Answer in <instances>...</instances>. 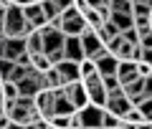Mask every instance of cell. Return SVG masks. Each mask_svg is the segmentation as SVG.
<instances>
[{"mask_svg":"<svg viewBox=\"0 0 152 129\" xmlns=\"http://www.w3.org/2000/svg\"><path fill=\"white\" fill-rule=\"evenodd\" d=\"M8 129H23V127H18V124H10V127H8Z\"/></svg>","mask_w":152,"mask_h":129,"instance_id":"obj_33","label":"cell"},{"mask_svg":"<svg viewBox=\"0 0 152 129\" xmlns=\"http://www.w3.org/2000/svg\"><path fill=\"white\" fill-rule=\"evenodd\" d=\"M51 26H53L56 31H61L66 38H69V36L79 38L84 31H86V26H84L81 15H79V10H76L74 5H71V8H66V10L61 13V15L56 18V20H51Z\"/></svg>","mask_w":152,"mask_h":129,"instance_id":"obj_2","label":"cell"},{"mask_svg":"<svg viewBox=\"0 0 152 129\" xmlns=\"http://www.w3.org/2000/svg\"><path fill=\"white\" fill-rule=\"evenodd\" d=\"M119 124H122L119 117H114V114H109V112H102V124H99V129H117Z\"/></svg>","mask_w":152,"mask_h":129,"instance_id":"obj_22","label":"cell"},{"mask_svg":"<svg viewBox=\"0 0 152 129\" xmlns=\"http://www.w3.org/2000/svg\"><path fill=\"white\" fill-rule=\"evenodd\" d=\"M122 122H124V124H132V127H140V124H145V119H142V114L137 112L134 106H132L129 112H127L124 117H122Z\"/></svg>","mask_w":152,"mask_h":129,"instance_id":"obj_23","label":"cell"},{"mask_svg":"<svg viewBox=\"0 0 152 129\" xmlns=\"http://www.w3.org/2000/svg\"><path fill=\"white\" fill-rule=\"evenodd\" d=\"M84 89H86V96H89V104L91 106H99L104 109V104H107V91H104V84H102V76L94 71V74L84 76L81 79Z\"/></svg>","mask_w":152,"mask_h":129,"instance_id":"obj_3","label":"cell"},{"mask_svg":"<svg viewBox=\"0 0 152 129\" xmlns=\"http://www.w3.org/2000/svg\"><path fill=\"white\" fill-rule=\"evenodd\" d=\"M3 41H5V38H3ZM3 41H0V58H3Z\"/></svg>","mask_w":152,"mask_h":129,"instance_id":"obj_34","label":"cell"},{"mask_svg":"<svg viewBox=\"0 0 152 129\" xmlns=\"http://www.w3.org/2000/svg\"><path fill=\"white\" fill-rule=\"evenodd\" d=\"M0 117H5V112H3V104H0Z\"/></svg>","mask_w":152,"mask_h":129,"instance_id":"obj_36","label":"cell"},{"mask_svg":"<svg viewBox=\"0 0 152 129\" xmlns=\"http://www.w3.org/2000/svg\"><path fill=\"white\" fill-rule=\"evenodd\" d=\"M102 112H104V109L91 106V104H86L84 109H79V122H81V129H99V124H102Z\"/></svg>","mask_w":152,"mask_h":129,"instance_id":"obj_9","label":"cell"},{"mask_svg":"<svg viewBox=\"0 0 152 129\" xmlns=\"http://www.w3.org/2000/svg\"><path fill=\"white\" fill-rule=\"evenodd\" d=\"M114 76H117L119 86L134 81L137 79V63H134V61H119V63H117V74H114Z\"/></svg>","mask_w":152,"mask_h":129,"instance_id":"obj_13","label":"cell"},{"mask_svg":"<svg viewBox=\"0 0 152 129\" xmlns=\"http://www.w3.org/2000/svg\"><path fill=\"white\" fill-rule=\"evenodd\" d=\"M33 28L26 23L23 10L18 5H8L5 18H3V38H26Z\"/></svg>","mask_w":152,"mask_h":129,"instance_id":"obj_1","label":"cell"},{"mask_svg":"<svg viewBox=\"0 0 152 129\" xmlns=\"http://www.w3.org/2000/svg\"><path fill=\"white\" fill-rule=\"evenodd\" d=\"M64 89V94H66V99L71 101V106L79 112V109H84L89 104V96H86V89H84V84L81 81H74V84H66V86H61Z\"/></svg>","mask_w":152,"mask_h":129,"instance_id":"obj_5","label":"cell"},{"mask_svg":"<svg viewBox=\"0 0 152 129\" xmlns=\"http://www.w3.org/2000/svg\"><path fill=\"white\" fill-rule=\"evenodd\" d=\"M48 3H51V5H53L58 13H64L66 8H71V5H74V0H48Z\"/></svg>","mask_w":152,"mask_h":129,"instance_id":"obj_27","label":"cell"},{"mask_svg":"<svg viewBox=\"0 0 152 129\" xmlns=\"http://www.w3.org/2000/svg\"><path fill=\"white\" fill-rule=\"evenodd\" d=\"M134 109L142 114V119H145V122H150V119H152V104H150V99H147V101H140Z\"/></svg>","mask_w":152,"mask_h":129,"instance_id":"obj_25","label":"cell"},{"mask_svg":"<svg viewBox=\"0 0 152 129\" xmlns=\"http://www.w3.org/2000/svg\"><path fill=\"white\" fill-rule=\"evenodd\" d=\"M33 106H36L38 117L48 122V119L53 117V91H38L36 96H33Z\"/></svg>","mask_w":152,"mask_h":129,"instance_id":"obj_8","label":"cell"},{"mask_svg":"<svg viewBox=\"0 0 152 129\" xmlns=\"http://www.w3.org/2000/svg\"><path fill=\"white\" fill-rule=\"evenodd\" d=\"M109 23L119 33H124V31L132 28V15H127V13H109Z\"/></svg>","mask_w":152,"mask_h":129,"instance_id":"obj_18","label":"cell"},{"mask_svg":"<svg viewBox=\"0 0 152 129\" xmlns=\"http://www.w3.org/2000/svg\"><path fill=\"white\" fill-rule=\"evenodd\" d=\"M64 58L66 61H74V63H79V61L84 58V51H81V41L74 36L64 38Z\"/></svg>","mask_w":152,"mask_h":129,"instance_id":"obj_12","label":"cell"},{"mask_svg":"<svg viewBox=\"0 0 152 129\" xmlns=\"http://www.w3.org/2000/svg\"><path fill=\"white\" fill-rule=\"evenodd\" d=\"M15 89H18V96H28V99H33L38 91H41V84H38V74H36V71H31L26 79H20V81L15 84Z\"/></svg>","mask_w":152,"mask_h":129,"instance_id":"obj_10","label":"cell"},{"mask_svg":"<svg viewBox=\"0 0 152 129\" xmlns=\"http://www.w3.org/2000/svg\"><path fill=\"white\" fill-rule=\"evenodd\" d=\"M23 53H26L23 38H5V41H3V58H8V61H13V63H15Z\"/></svg>","mask_w":152,"mask_h":129,"instance_id":"obj_11","label":"cell"},{"mask_svg":"<svg viewBox=\"0 0 152 129\" xmlns=\"http://www.w3.org/2000/svg\"><path fill=\"white\" fill-rule=\"evenodd\" d=\"M23 46H26V53L33 56V53H43V38L38 31H31L26 38H23Z\"/></svg>","mask_w":152,"mask_h":129,"instance_id":"obj_16","label":"cell"},{"mask_svg":"<svg viewBox=\"0 0 152 129\" xmlns=\"http://www.w3.org/2000/svg\"><path fill=\"white\" fill-rule=\"evenodd\" d=\"M132 3H152V0H132Z\"/></svg>","mask_w":152,"mask_h":129,"instance_id":"obj_35","label":"cell"},{"mask_svg":"<svg viewBox=\"0 0 152 129\" xmlns=\"http://www.w3.org/2000/svg\"><path fill=\"white\" fill-rule=\"evenodd\" d=\"M28 66H31L36 74H43V71L51 69V61H48L46 53H33V56H28Z\"/></svg>","mask_w":152,"mask_h":129,"instance_id":"obj_17","label":"cell"},{"mask_svg":"<svg viewBox=\"0 0 152 129\" xmlns=\"http://www.w3.org/2000/svg\"><path fill=\"white\" fill-rule=\"evenodd\" d=\"M76 109L71 106V101L66 99L64 89H56L53 91V114H64V117H69V114H74Z\"/></svg>","mask_w":152,"mask_h":129,"instance_id":"obj_15","label":"cell"},{"mask_svg":"<svg viewBox=\"0 0 152 129\" xmlns=\"http://www.w3.org/2000/svg\"><path fill=\"white\" fill-rule=\"evenodd\" d=\"M129 109H132V101L124 96V94H122V89H119L117 94H109V96H107L104 112H109V114H114V117H119V119H122L127 112H129Z\"/></svg>","mask_w":152,"mask_h":129,"instance_id":"obj_6","label":"cell"},{"mask_svg":"<svg viewBox=\"0 0 152 129\" xmlns=\"http://www.w3.org/2000/svg\"><path fill=\"white\" fill-rule=\"evenodd\" d=\"M0 91H3V101H15L18 99V89L13 81H3L0 84Z\"/></svg>","mask_w":152,"mask_h":129,"instance_id":"obj_21","label":"cell"},{"mask_svg":"<svg viewBox=\"0 0 152 129\" xmlns=\"http://www.w3.org/2000/svg\"><path fill=\"white\" fill-rule=\"evenodd\" d=\"M137 129H152V127H150V122H145V124H140Z\"/></svg>","mask_w":152,"mask_h":129,"instance_id":"obj_32","label":"cell"},{"mask_svg":"<svg viewBox=\"0 0 152 129\" xmlns=\"http://www.w3.org/2000/svg\"><path fill=\"white\" fill-rule=\"evenodd\" d=\"M96 36H99V38H102V43H104V46H107V43H109V41H112V38H114V36H119V31H117V28H114V26H112V23H109V20H107V23H104V26H102V28H99V31H96Z\"/></svg>","mask_w":152,"mask_h":129,"instance_id":"obj_20","label":"cell"},{"mask_svg":"<svg viewBox=\"0 0 152 129\" xmlns=\"http://www.w3.org/2000/svg\"><path fill=\"white\" fill-rule=\"evenodd\" d=\"M79 41H81V51H84V58L89 61H96L99 56L107 53V46L102 43V38L96 36V31H84L81 36H79Z\"/></svg>","mask_w":152,"mask_h":129,"instance_id":"obj_4","label":"cell"},{"mask_svg":"<svg viewBox=\"0 0 152 129\" xmlns=\"http://www.w3.org/2000/svg\"><path fill=\"white\" fill-rule=\"evenodd\" d=\"M13 61H8V58H0V81H8V76H10V71H13Z\"/></svg>","mask_w":152,"mask_h":129,"instance_id":"obj_26","label":"cell"},{"mask_svg":"<svg viewBox=\"0 0 152 129\" xmlns=\"http://www.w3.org/2000/svg\"><path fill=\"white\" fill-rule=\"evenodd\" d=\"M109 13H127L132 15V0H109Z\"/></svg>","mask_w":152,"mask_h":129,"instance_id":"obj_19","label":"cell"},{"mask_svg":"<svg viewBox=\"0 0 152 129\" xmlns=\"http://www.w3.org/2000/svg\"><path fill=\"white\" fill-rule=\"evenodd\" d=\"M43 129H53V127H51V124H48V122H46V127H43Z\"/></svg>","mask_w":152,"mask_h":129,"instance_id":"obj_37","label":"cell"},{"mask_svg":"<svg viewBox=\"0 0 152 129\" xmlns=\"http://www.w3.org/2000/svg\"><path fill=\"white\" fill-rule=\"evenodd\" d=\"M150 74H152L150 63H137V76H140V79H150Z\"/></svg>","mask_w":152,"mask_h":129,"instance_id":"obj_28","label":"cell"},{"mask_svg":"<svg viewBox=\"0 0 152 129\" xmlns=\"http://www.w3.org/2000/svg\"><path fill=\"white\" fill-rule=\"evenodd\" d=\"M56 74H58L61 79V86L66 84H74V81H81V76H79V63H74V61H58V63H53Z\"/></svg>","mask_w":152,"mask_h":129,"instance_id":"obj_7","label":"cell"},{"mask_svg":"<svg viewBox=\"0 0 152 129\" xmlns=\"http://www.w3.org/2000/svg\"><path fill=\"white\" fill-rule=\"evenodd\" d=\"M71 117V114H69ZM69 117H64V114H53V117L48 119V124L53 129H69Z\"/></svg>","mask_w":152,"mask_h":129,"instance_id":"obj_24","label":"cell"},{"mask_svg":"<svg viewBox=\"0 0 152 129\" xmlns=\"http://www.w3.org/2000/svg\"><path fill=\"white\" fill-rule=\"evenodd\" d=\"M8 127H10V119H8V117H0V129H8Z\"/></svg>","mask_w":152,"mask_h":129,"instance_id":"obj_31","label":"cell"},{"mask_svg":"<svg viewBox=\"0 0 152 129\" xmlns=\"http://www.w3.org/2000/svg\"><path fill=\"white\" fill-rule=\"evenodd\" d=\"M0 41H3V33H0Z\"/></svg>","mask_w":152,"mask_h":129,"instance_id":"obj_38","label":"cell"},{"mask_svg":"<svg viewBox=\"0 0 152 129\" xmlns=\"http://www.w3.org/2000/svg\"><path fill=\"white\" fill-rule=\"evenodd\" d=\"M10 5H18V8H26V5H31V3H36V0H8Z\"/></svg>","mask_w":152,"mask_h":129,"instance_id":"obj_30","label":"cell"},{"mask_svg":"<svg viewBox=\"0 0 152 129\" xmlns=\"http://www.w3.org/2000/svg\"><path fill=\"white\" fill-rule=\"evenodd\" d=\"M117 63H119V61L114 58V56H109V53H104V56H99L96 61H94V66H96V74L102 76H114L117 74Z\"/></svg>","mask_w":152,"mask_h":129,"instance_id":"obj_14","label":"cell"},{"mask_svg":"<svg viewBox=\"0 0 152 129\" xmlns=\"http://www.w3.org/2000/svg\"><path fill=\"white\" fill-rule=\"evenodd\" d=\"M46 127V119H36V122H31V124H26L23 129H43Z\"/></svg>","mask_w":152,"mask_h":129,"instance_id":"obj_29","label":"cell"}]
</instances>
